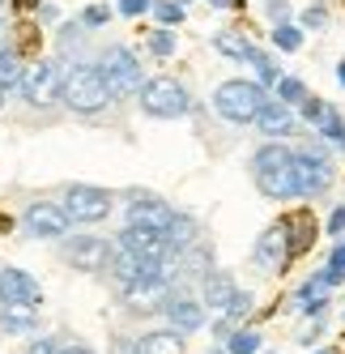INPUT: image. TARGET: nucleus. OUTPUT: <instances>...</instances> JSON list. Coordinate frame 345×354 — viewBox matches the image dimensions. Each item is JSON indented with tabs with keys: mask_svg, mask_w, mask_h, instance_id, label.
Wrapping results in <instances>:
<instances>
[{
	"mask_svg": "<svg viewBox=\"0 0 345 354\" xmlns=\"http://www.w3.org/2000/svg\"><path fill=\"white\" fill-rule=\"evenodd\" d=\"M60 103L68 111H77V115H98V111L111 103V90H107L103 68L77 60V64L64 73V82H60Z\"/></svg>",
	"mask_w": 345,
	"mask_h": 354,
	"instance_id": "f257e3e1",
	"label": "nucleus"
},
{
	"mask_svg": "<svg viewBox=\"0 0 345 354\" xmlns=\"http://www.w3.org/2000/svg\"><path fill=\"white\" fill-rule=\"evenodd\" d=\"M256 184L268 201H290L299 196V175H294V154L286 145H260L256 149Z\"/></svg>",
	"mask_w": 345,
	"mask_h": 354,
	"instance_id": "f03ea898",
	"label": "nucleus"
},
{
	"mask_svg": "<svg viewBox=\"0 0 345 354\" xmlns=\"http://www.w3.org/2000/svg\"><path fill=\"white\" fill-rule=\"evenodd\" d=\"M264 103H268V98H264L260 82H239L235 77V82H221L213 90V111L221 120H230V124H256Z\"/></svg>",
	"mask_w": 345,
	"mask_h": 354,
	"instance_id": "7ed1b4c3",
	"label": "nucleus"
},
{
	"mask_svg": "<svg viewBox=\"0 0 345 354\" xmlns=\"http://www.w3.org/2000/svg\"><path fill=\"white\" fill-rule=\"evenodd\" d=\"M137 103H141L145 115H154V120H179V115L192 111L188 86L179 77H150V82H141Z\"/></svg>",
	"mask_w": 345,
	"mask_h": 354,
	"instance_id": "20e7f679",
	"label": "nucleus"
},
{
	"mask_svg": "<svg viewBox=\"0 0 345 354\" xmlns=\"http://www.w3.org/2000/svg\"><path fill=\"white\" fill-rule=\"evenodd\" d=\"M103 77H107V90L111 98H124V94H137L141 90V60L128 52V47H111V52H103Z\"/></svg>",
	"mask_w": 345,
	"mask_h": 354,
	"instance_id": "39448f33",
	"label": "nucleus"
},
{
	"mask_svg": "<svg viewBox=\"0 0 345 354\" xmlns=\"http://www.w3.org/2000/svg\"><path fill=\"white\" fill-rule=\"evenodd\" d=\"M111 192L107 188H94V184H72L64 188V214L72 222H103L111 214Z\"/></svg>",
	"mask_w": 345,
	"mask_h": 354,
	"instance_id": "423d86ee",
	"label": "nucleus"
},
{
	"mask_svg": "<svg viewBox=\"0 0 345 354\" xmlns=\"http://www.w3.org/2000/svg\"><path fill=\"white\" fill-rule=\"evenodd\" d=\"M60 82H64V73L56 60H34L26 64V77H21V90H26V98L34 107H52L56 98H60Z\"/></svg>",
	"mask_w": 345,
	"mask_h": 354,
	"instance_id": "0eeeda50",
	"label": "nucleus"
},
{
	"mask_svg": "<svg viewBox=\"0 0 345 354\" xmlns=\"http://www.w3.org/2000/svg\"><path fill=\"white\" fill-rule=\"evenodd\" d=\"M21 222H26V231L34 239H64L72 218L64 214V205H52V201H30L26 214H21Z\"/></svg>",
	"mask_w": 345,
	"mask_h": 354,
	"instance_id": "6e6552de",
	"label": "nucleus"
},
{
	"mask_svg": "<svg viewBox=\"0 0 345 354\" xmlns=\"http://www.w3.org/2000/svg\"><path fill=\"white\" fill-rule=\"evenodd\" d=\"M294 257V248H290V222H273V226H264L260 239H256V265L268 269V273H282Z\"/></svg>",
	"mask_w": 345,
	"mask_h": 354,
	"instance_id": "1a4fd4ad",
	"label": "nucleus"
},
{
	"mask_svg": "<svg viewBox=\"0 0 345 354\" xmlns=\"http://www.w3.org/2000/svg\"><path fill=\"white\" fill-rule=\"evenodd\" d=\"M60 257H64L72 269L94 273V269L111 265V243H107V239H94V235H77V239H64V243H60Z\"/></svg>",
	"mask_w": 345,
	"mask_h": 354,
	"instance_id": "9d476101",
	"label": "nucleus"
},
{
	"mask_svg": "<svg viewBox=\"0 0 345 354\" xmlns=\"http://www.w3.org/2000/svg\"><path fill=\"white\" fill-rule=\"evenodd\" d=\"M162 312H166L170 328H179V333H196V328L205 324V299H196L188 290H166Z\"/></svg>",
	"mask_w": 345,
	"mask_h": 354,
	"instance_id": "9b49d317",
	"label": "nucleus"
},
{
	"mask_svg": "<svg viewBox=\"0 0 345 354\" xmlns=\"http://www.w3.org/2000/svg\"><path fill=\"white\" fill-rule=\"evenodd\" d=\"M294 175H299V196H315L333 184V162L324 154L303 149V154H294Z\"/></svg>",
	"mask_w": 345,
	"mask_h": 354,
	"instance_id": "f8f14e48",
	"label": "nucleus"
},
{
	"mask_svg": "<svg viewBox=\"0 0 345 354\" xmlns=\"http://www.w3.org/2000/svg\"><path fill=\"white\" fill-rule=\"evenodd\" d=\"M128 222L132 226H150V231H170V222H175V209L166 205V201H158V196H145V192H132V201H128Z\"/></svg>",
	"mask_w": 345,
	"mask_h": 354,
	"instance_id": "ddd939ff",
	"label": "nucleus"
},
{
	"mask_svg": "<svg viewBox=\"0 0 345 354\" xmlns=\"http://www.w3.org/2000/svg\"><path fill=\"white\" fill-rule=\"evenodd\" d=\"M0 303H30V308H39V303H43V286L34 282L26 269H5V273H0Z\"/></svg>",
	"mask_w": 345,
	"mask_h": 354,
	"instance_id": "4468645a",
	"label": "nucleus"
},
{
	"mask_svg": "<svg viewBox=\"0 0 345 354\" xmlns=\"http://www.w3.org/2000/svg\"><path fill=\"white\" fill-rule=\"evenodd\" d=\"M119 248L137 252V257H145V261H162L166 252H170V243H166L162 231H150V226H132V222H128V231L119 235Z\"/></svg>",
	"mask_w": 345,
	"mask_h": 354,
	"instance_id": "2eb2a0df",
	"label": "nucleus"
},
{
	"mask_svg": "<svg viewBox=\"0 0 345 354\" xmlns=\"http://www.w3.org/2000/svg\"><path fill=\"white\" fill-rule=\"evenodd\" d=\"M256 129L264 133V137H290L294 129H299V120H294V111H290V103H264L260 107V115H256Z\"/></svg>",
	"mask_w": 345,
	"mask_h": 354,
	"instance_id": "dca6fc26",
	"label": "nucleus"
},
{
	"mask_svg": "<svg viewBox=\"0 0 345 354\" xmlns=\"http://www.w3.org/2000/svg\"><path fill=\"white\" fill-rule=\"evenodd\" d=\"M166 282H150V277H137L132 286H124V299H128V308L132 312H154L166 303Z\"/></svg>",
	"mask_w": 345,
	"mask_h": 354,
	"instance_id": "f3484780",
	"label": "nucleus"
},
{
	"mask_svg": "<svg viewBox=\"0 0 345 354\" xmlns=\"http://www.w3.org/2000/svg\"><path fill=\"white\" fill-rule=\"evenodd\" d=\"M0 328L5 333H34L39 308H30V303H0Z\"/></svg>",
	"mask_w": 345,
	"mask_h": 354,
	"instance_id": "a211bd4d",
	"label": "nucleus"
},
{
	"mask_svg": "<svg viewBox=\"0 0 345 354\" xmlns=\"http://www.w3.org/2000/svg\"><path fill=\"white\" fill-rule=\"evenodd\" d=\"M132 354H184V333L179 328H158V333H145Z\"/></svg>",
	"mask_w": 345,
	"mask_h": 354,
	"instance_id": "6ab92c4d",
	"label": "nucleus"
},
{
	"mask_svg": "<svg viewBox=\"0 0 345 354\" xmlns=\"http://www.w3.org/2000/svg\"><path fill=\"white\" fill-rule=\"evenodd\" d=\"M235 295H239V290H235V277H230V273H217V269L205 273V303H209L213 312H226Z\"/></svg>",
	"mask_w": 345,
	"mask_h": 354,
	"instance_id": "aec40b11",
	"label": "nucleus"
},
{
	"mask_svg": "<svg viewBox=\"0 0 345 354\" xmlns=\"http://www.w3.org/2000/svg\"><path fill=\"white\" fill-rule=\"evenodd\" d=\"M213 47H217L226 60H239V64H252V56H256V47L243 39L239 30H217V35H213Z\"/></svg>",
	"mask_w": 345,
	"mask_h": 354,
	"instance_id": "412c9836",
	"label": "nucleus"
},
{
	"mask_svg": "<svg viewBox=\"0 0 345 354\" xmlns=\"http://www.w3.org/2000/svg\"><path fill=\"white\" fill-rule=\"evenodd\" d=\"M21 77H26V64L13 47H0V90H17Z\"/></svg>",
	"mask_w": 345,
	"mask_h": 354,
	"instance_id": "4be33fe9",
	"label": "nucleus"
},
{
	"mask_svg": "<svg viewBox=\"0 0 345 354\" xmlns=\"http://www.w3.org/2000/svg\"><path fill=\"white\" fill-rule=\"evenodd\" d=\"M111 265H115V282H119V290H124V286H132L137 277H141V265H145V257H137V252H128V248H119Z\"/></svg>",
	"mask_w": 345,
	"mask_h": 354,
	"instance_id": "5701e85b",
	"label": "nucleus"
},
{
	"mask_svg": "<svg viewBox=\"0 0 345 354\" xmlns=\"http://www.w3.org/2000/svg\"><path fill=\"white\" fill-rule=\"evenodd\" d=\"M324 303H328V282H324V273H315L311 282L299 290V308H303V312H319Z\"/></svg>",
	"mask_w": 345,
	"mask_h": 354,
	"instance_id": "b1692460",
	"label": "nucleus"
},
{
	"mask_svg": "<svg viewBox=\"0 0 345 354\" xmlns=\"http://www.w3.org/2000/svg\"><path fill=\"white\" fill-rule=\"evenodd\" d=\"M311 239H315V222L307 214L290 218V248H294V257H303V252L311 248Z\"/></svg>",
	"mask_w": 345,
	"mask_h": 354,
	"instance_id": "393cba45",
	"label": "nucleus"
},
{
	"mask_svg": "<svg viewBox=\"0 0 345 354\" xmlns=\"http://www.w3.org/2000/svg\"><path fill=\"white\" fill-rule=\"evenodd\" d=\"M166 243H170V252H184V248H192V243H196V222L175 214V222H170V231H166Z\"/></svg>",
	"mask_w": 345,
	"mask_h": 354,
	"instance_id": "a878e982",
	"label": "nucleus"
},
{
	"mask_svg": "<svg viewBox=\"0 0 345 354\" xmlns=\"http://www.w3.org/2000/svg\"><path fill=\"white\" fill-rule=\"evenodd\" d=\"M273 43L282 47V52H299V47H303V30L290 26V21H277V26H273Z\"/></svg>",
	"mask_w": 345,
	"mask_h": 354,
	"instance_id": "bb28decb",
	"label": "nucleus"
},
{
	"mask_svg": "<svg viewBox=\"0 0 345 354\" xmlns=\"http://www.w3.org/2000/svg\"><path fill=\"white\" fill-rule=\"evenodd\" d=\"M315 124H319V133H324L328 141H337V145L345 149V124H341V115H337L333 107H324V115H319Z\"/></svg>",
	"mask_w": 345,
	"mask_h": 354,
	"instance_id": "cd10ccee",
	"label": "nucleus"
},
{
	"mask_svg": "<svg viewBox=\"0 0 345 354\" xmlns=\"http://www.w3.org/2000/svg\"><path fill=\"white\" fill-rule=\"evenodd\" d=\"M154 17H158V26H179V21H184V5H179V0H154Z\"/></svg>",
	"mask_w": 345,
	"mask_h": 354,
	"instance_id": "c85d7f7f",
	"label": "nucleus"
},
{
	"mask_svg": "<svg viewBox=\"0 0 345 354\" xmlns=\"http://www.w3.org/2000/svg\"><path fill=\"white\" fill-rule=\"evenodd\" d=\"M150 56H158V60L175 56V35H170L166 26L162 30H150Z\"/></svg>",
	"mask_w": 345,
	"mask_h": 354,
	"instance_id": "c756f323",
	"label": "nucleus"
},
{
	"mask_svg": "<svg viewBox=\"0 0 345 354\" xmlns=\"http://www.w3.org/2000/svg\"><path fill=\"white\" fill-rule=\"evenodd\" d=\"M277 98L294 107V103H303V98H307V86L299 77H277Z\"/></svg>",
	"mask_w": 345,
	"mask_h": 354,
	"instance_id": "7c9ffc66",
	"label": "nucleus"
},
{
	"mask_svg": "<svg viewBox=\"0 0 345 354\" xmlns=\"http://www.w3.org/2000/svg\"><path fill=\"white\" fill-rule=\"evenodd\" d=\"M256 350H260L256 328H239V333H230V354H256Z\"/></svg>",
	"mask_w": 345,
	"mask_h": 354,
	"instance_id": "2f4dec72",
	"label": "nucleus"
},
{
	"mask_svg": "<svg viewBox=\"0 0 345 354\" xmlns=\"http://www.w3.org/2000/svg\"><path fill=\"white\" fill-rule=\"evenodd\" d=\"M252 64H256V82H260V86H277V77H282V73H277L273 56H264V52H256V56H252Z\"/></svg>",
	"mask_w": 345,
	"mask_h": 354,
	"instance_id": "473e14b6",
	"label": "nucleus"
},
{
	"mask_svg": "<svg viewBox=\"0 0 345 354\" xmlns=\"http://www.w3.org/2000/svg\"><path fill=\"white\" fill-rule=\"evenodd\" d=\"M341 277H345V243L333 252V261H328V269H324V282H328V286H337Z\"/></svg>",
	"mask_w": 345,
	"mask_h": 354,
	"instance_id": "72a5a7b5",
	"label": "nucleus"
},
{
	"mask_svg": "<svg viewBox=\"0 0 345 354\" xmlns=\"http://www.w3.org/2000/svg\"><path fill=\"white\" fill-rule=\"evenodd\" d=\"M115 5H119V13H124V17H141V13L154 9V0H115Z\"/></svg>",
	"mask_w": 345,
	"mask_h": 354,
	"instance_id": "f704fd0d",
	"label": "nucleus"
},
{
	"mask_svg": "<svg viewBox=\"0 0 345 354\" xmlns=\"http://www.w3.org/2000/svg\"><path fill=\"white\" fill-rule=\"evenodd\" d=\"M107 17H111V9H107V5H90V9L81 13V26H103Z\"/></svg>",
	"mask_w": 345,
	"mask_h": 354,
	"instance_id": "c9c22d12",
	"label": "nucleus"
},
{
	"mask_svg": "<svg viewBox=\"0 0 345 354\" xmlns=\"http://www.w3.org/2000/svg\"><path fill=\"white\" fill-rule=\"evenodd\" d=\"M328 21V13H324V5H311L307 13H303V26H311V30H319Z\"/></svg>",
	"mask_w": 345,
	"mask_h": 354,
	"instance_id": "e433bc0d",
	"label": "nucleus"
},
{
	"mask_svg": "<svg viewBox=\"0 0 345 354\" xmlns=\"http://www.w3.org/2000/svg\"><path fill=\"white\" fill-rule=\"evenodd\" d=\"M264 13L273 17V21H290V5H286V0H268V5H264Z\"/></svg>",
	"mask_w": 345,
	"mask_h": 354,
	"instance_id": "4c0bfd02",
	"label": "nucleus"
},
{
	"mask_svg": "<svg viewBox=\"0 0 345 354\" xmlns=\"http://www.w3.org/2000/svg\"><path fill=\"white\" fill-rule=\"evenodd\" d=\"M328 235H345V209H333V218H328Z\"/></svg>",
	"mask_w": 345,
	"mask_h": 354,
	"instance_id": "58836bf2",
	"label": "nucleus"
},
{
	"mask_svg": "<svg viewBox=\"0 0 345 354\" xmlns=\"http://www.w3.org/2000/svg\"><path fill=\"white\" fill-rule=\"evenodd\" d=\"M56 17H60V9H56V5H39V26H52Z\"/></svg>",
	"mask_w": 345,
	"mask_h": 354,
	"instance_id": "ea45409f",
	"label": "nucleus"
},
{
	"mask_svg": "<svg viewBox=\"0 0 345 354\" xmlns=\"http://www.w3.org/2000/svg\"><path fill=\"white\" fill-rule=\"evenodd\" d=\"M56 350H60V346H56L52 337H39V342L30 346V354H56Z\"/></svg>",
	"mask_w": 345,
	"mask_h": 354,
	"instance_id": "a19ab883",
	"label": "nucleus"
},
{
	"mask_svg": "<svg viewBox=\"0 0 345 354\" xmlns=\"http://www.w3.org/2000/svg\"><path fill=\"white\" fill-rule=\"evenodd\" d=\"M56 354H94V350H86V346H64V350H56Z\"/></svg>",
	"mask_w": 345,
	"mask_h": 354,
	"instance_id": "79ce46f5",
	"label": "nucleus"
},
{
	"mask_svg": "<svg viewBox=\"0 0 345 354\" xmlns=\"http://www.w3.org/2000/svg\"><path fill=\"white\" fill-rule=\"evenodd\" d=\"M5 231H13V218H5V214H0V235H5Z\"/></svg>",
	"mask_w": 345,
	"mask_h": 354,
	"instance_id": "37998d69",
	"label": "nucleus"
},
{
	"mask_svg": "<svg viewBox=\"0 0 345 354\" xmlns=\"http://www.w3.org/2000/svg\"><path fill=\"white\" fill-rule=\"evenodd\" d=\"M209 5H217V9H230V5H239V0H209Z\"/></svg>",
	"mask_w": 345,
	"mask_h": 354,
	"instance_id": "c03bdc74",
	"label": "nucleus"
},
{
	"mask_svg": "<svg viewBox=\"0 0 345 354\" xmlns=\"http://www.w3.org/2000/svg\"><path fill=\"white\" fill-rule=\"evenodd\" d=\"M337 77H341V86H345V64H341V68H337Z\"/></svg>",
	"mask_w": 345,
	"mask_h": 354,
	"instance_id": "a18cd8bd",
	"label": "nucleus"
},
{
	"mask_svg": "<svg viewBox=\"0 0 345 354\" xmlns=\"http://www.w3.org/2000/svg\"><path fill=\"white\" fill-rule=\"evenodd\" d=\"M0 107H5V90H0Z\"/></svg>",
	"mask_w": 345,
	"mask_h": 354,
	"instance_id": "49530a36",
	"label": "nucleus"
},
{
	"mask_svg": "<svg viewBox=\"0 0 345 354\" xmlns=\"http://www.w3.org/2000/svg\"><path fill=\"white\" fill-rule=\"evenodd\" d=\"M26 5H43V0H26Z\"/></svg>",
	"mask_w": 345,
	"mask_h": 354,
	"instance_id": "de8ad7c7",
	"label": "nucleus"
},
{
	"mask_svg": "<svg viewBox=\"0 0 345 354\" xmlns=\"http://www.w3.org/2000/svg\"><path fill=\"white\" fill-rule=\"evenodd\" d=\"M179 5H184V9H188V5H192V0H179Z\"/></svg>",
	"mask_w": 345,
	"mask_h": 354,
	"instance_id": "09e8293b",
	"label": "nucleus"
},
{
	"mask_svg": "<svg viewBox=\"0 0 345 354\" xmlns=\"http://www.w3.org/2000/svg\"><path fill=\"white\" fill-rule=\"evenodd\" d=\"M0 9H5V0H0Z\"/></svg>",
	"mask_w": 345,
	"mask_h": 354,
	"instance_id": "8fccbe9b",
	"label": "nucleus"
},
{
	"mask_svg": "<svg viewBox=\"0 0 345 354\" xmlns=\"http://www.w3.org/2000/svg\"><path fill=\"white\" fill-rule=\"evenodd\" d=\"M319 354H328V350H319Z\"/></svg>",
	"mask_w": 345,
	"mask_h": 354,
	"instance_id": "3c124183",
	"label": "nucleus"
},
{
	"mask_svg": "<svg viewBox=\"0 0 345 354\" xmlns=\"http://www.w3.org/2000/svg\"><path fill=\"white\" fill-rule=\"evenodd\" d=\"M213 354H221V350H213Z\"/></svg>",
	"mask_w": 345,
	"mask_h": 354,
	"instance_id": "603ef678",
	"label": "nucleus"
}]
</instances>
